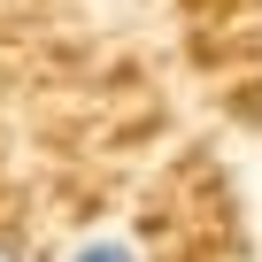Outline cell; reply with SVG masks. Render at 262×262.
Masks as SVG:
<instances>
[{
  "label": "cell",
  "instance_id": "cell-2",
  "mask_svg": "<svg viewBox=\"0 0 262 262\" xmlns=\"http://www.w3.org/2000/svg\"><path fill=\"white\" fill-rule=\"evenodd\" d=\"M0 262H16V254H8V247H0Z\"/></svg>",
  "mask_w": 262,
  "mask_h": 262
},
{
  "label": "cell",
  "instance_id": "cell-1",
  "mask_svg": "<svg viewBox=\"0 0 262 262\" xmlns=\"http://www.w3.org/2000/svg\"><path fill=\"white\" fill-rule=\"evenodd\" d=\"M70 262H131V254H123V247H116V239H100V247H77V254H70Z\"/></svg>",
  "mask_w": 262,
  "mask_h": 262
}]
</instances>
